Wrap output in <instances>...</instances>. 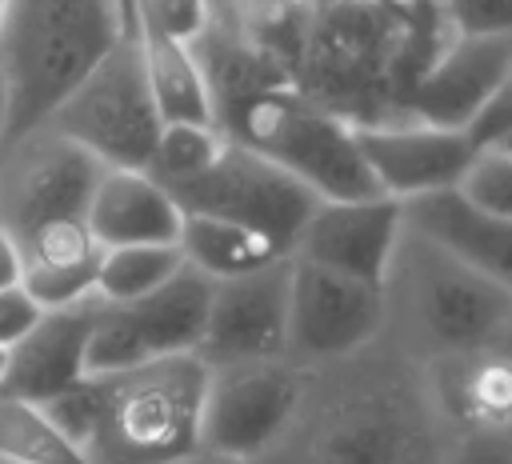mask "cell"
Returning a JSON list of instances; mask_svg holds the SVG:
<instances>
[{
	"label": "cell",
	"mask_w": 512,
	"mask_h": 464,
	"mask_svg": "<svg viewBox=\"0 0 512 464\" xmlns=\"http://www.w3.org/2000/svg\"><path fill=\"white\" fill-rule=\"evenodd\" d=\"M428 372L392 340L304 368L300 400L252 464H440Z\"/></svg>",
	"instance_id": "cell-1"
},
{
	"label": "cell",
	"mask_w": 512,
	"mask_h": 464,
	"mask_svg": "<svg viewBox=\"0 0 512 464\" xmlns=\"http://www.w3.org/2000/svg\"><path fill=\"white\" fill-rule=\"evenodd\" d=\"M416 20L412 4L388 0H304L292 84L312 104L352 120H388L408 88ZM416 72V64H412Z\"/></svg>",
	"instance_id": "cell-2"
},
{
	"label": "cell",
	"mask_w": 512,
	"mask_h": 464,
	"mask_svg": "<svg viewBox=\"0 0 512 464\" xmlns=\"http://www.w3.org/2000/svg\"><path fill=\"white\" fill-rule=\"evenodd\" d=\"M384 288V340L416 364L512 348V284L492 280L400 228Z\"/></svg>",
	"instance_id": "cell-3"
},
{
	"label": "cell",
	"mask_w": 512,
	"mask_h": 464,
	"mask_svg": "<svg viewBox=\"0 0 512 464\" xmlns=\"http://www.w3.org/2000/svg\"><path fill=\"white\" fill-rule=\"evenodd\" d=\"M116 40H124L116 0H8L0 16V68L8 80L4 144L40 128Z\"/></svg>",
	"instance_id": "cell-4"
},
{
	"label": "cell",
	"mask_w": 512,
	"mask_h": 464,
	"mask_svg": "<svg viewBox=\"0 0 512 464\" xmlns=\"http://www.w3.org/2000/svg\"><path fill=\"white\" fill-rule=\"evenodd\" d=\"M92 388L96 420L84 444L88 464H180L200 452L208 364L196 352L92 376Z\"/></svg>",
	"instance_id": "cell-5"
},
{
	"label": "cell",
	"mask_w": 512,
	"mask_h": 464,
	"mask_svg": "<svg viewBox=\"0 0 512 464\" xmlns=\"http://www.w3.org/2000/svg\"><path fill=\"white\" fill-rule=\"evenodd\" d=\"M228 136L284 168L320 204L380 196L356 152L352 120L312 104L296 88H280L252 100L228 124Z\"/></svg>",
	"instance_id": "cell-6"
},
{
	"label": "cell",
	"mask_w": 512,
	"mask_h": 464,
	"mask_svg": "<svg viewBox=\"0 0 512 464\" xmlns=\"http://www.w3.org/2000/svg\"><path fill=\"white\" fill-rule=\"evenodd\" d=\"M44 128L84 148L100 168L144 172L164 124L144 80L136 36L116 40V48L56 104Z\"/></svg>",
	"instance_id": "cell-7"
},
{
	"label": "cell",
	"mask_w": 512,
	"mask_h": 464,
	"mask_svg": "<svg viewBox=\"0 0 512 464\" xmlns=\"http://www.w3.org/2000/svg\"><path fill=\"white\" fill-rule=\"evenodd\" d=\"M212 284L196 268H180L172 280H164L156 292L132 300V304H104L96 308L84 372L108 376L124 372L132 364L156 360V356H184L200 348Z\"/></svg>",
	"instance_id": "cell-8"
},
{
	"label": "cell",
	"mask_w": 512,
	"mask_h": 464,
	"mask_svg": "<svg viewBox=\"0 0 512 464\" xmlns=\"http://www.w3.org/2000/svg\"><path fill=\"white\" fill-rule=\"evenodd\" d=\"M164 192L176 200L180 212H204V216L244 224L276 240L284 252H292L300 224L320 204L304 184H296L284 168L244 148L240 140H228V148L208 172H200L188 184L164 188Z\"/></svg>",
	"instance_id": "cell-9"
},
{
	"label": "cell",
	"mask_w": 512,
	"mask_h": 464,
	"mask_svg": "<svg viewBox=\"0 0 512 464\" xmlns=\"http://www.w3.org/2000/svg\"><path fill=\"white\" fill-rule=\"evenodd\" d=\"M100 164L52 128H32L0 148V228L20 244L44 224L84 220Z\"/></svg>",
	"instance_id": "cell-10"
},
{
	"label": "cell",
	"mask_w": 512,
	"mask_h": 464,
	"mask_svg": "<svg viewBox=\"0 0 512 464\" xmlns=\"http://www.w3.org/2000/svg\"><path fill=\"white\" fill-rule=\"evenodd\" d=\"M304 368L292 360H240L208 368L200 448L252 464L288 424L300 400Z\"/></svg>",
	"instance_id": "cell-11"
},
{
	"label": "cell",
	"mask_w": 512,
	"mask_h": 464,
	"mask_svg": "<svg viewBox=\"0 0 512 464\" xmlns=\"http://www.w3.org/2000/svg\"><path fill=\"white\" fill-rule=\"evenodd\" d=\"M384 336V288L364 284L292 256L288 280V344L296 368L352 356Z\"/></svg>",
	"instance_id": "cell-12"
},
{
	"label": "cell",
	"mask_w": 512,
	"mask_h": 464,
	"mask_svg": "<svg viewBox=\"0 0 512 464\" xmlns=\"http://www.w3.org/2000/svg\"><path fill=\"white\" fill-rule=\"evenodd\" d=\"M508 84L512 36H444L404 88L396 116L460 132Z\"/></svg>",
	"instance_id": "cell-13"
},
{
	"label": "cell",
	"mask_w": 512,
	"mask_h": 464,
	"mask_svg": "<svg viewBox=\"0 0 512 464\" xmlns=\"http://www.w3.org/2000/svg\"><path fill=\"white\" fill-rule=\"evenodd\" d=\"M288 280L292 256H280L232 280H216L196 356L208 368L240 360H280L288 344Z\"/></svg>",
	"instance_id": "cell-14"
},
{
	"label": "cell",
	"mask_w": 512,
	"mask_h": 464,
	"mask_svg": "<svg viewBox=\"0 0 512 464\" xmlns=\"http://www.w3.org/2000/svg\"><path fill=\"white\" fill-rule=\"evenodd\" d=\"M356 152L388 200H408L432 188H452L464 172L472 148L452 128H432L412 116H388L372 124H352Z\"/></svg>",
	"instance_id": "cell-15"
},
{
	"label": "cell",
	"mask_w": 512,
	"mask_h": 464,
	"mask_svg": "<svg viewBox=\"0 0 512 464\" xmlns=\"http://www.w3.org/2000/svg\"><path fill=\"white\" fill-rule=\"evenodd\" d=\"M400 240V204L388 196L368 200H332L316 204L312 216L300 224L292 252L296 260H308L316 268L380 284L392 260V248Z\"/></svg>",
	"instance_id": "cell-16"
},
{
	"label": "cell",
	"mask_w": 512,
	"mask_h": 464,
	"mask_svg": "<svg viewBox=\"0 0 512 464\" xmlns=\"http://www.w3.org/2000/svg\"><path fill=\"white\" fill-rule=\"evenodd\" d=\"M96 308H100V296H88L64 308H44L40 320L4 352L0 392L28 404H44L64 388L80 384L88 376L84 356H88Z\"/></svg>",
	"instance_id": "cell-17"
},
{
	"label": "cell",
	"mask_w": 512,
	"mask_h": 464,
	"mask_svg": "<svg viewBox=\"0 0 512 464\" xmlns=\"http://www.w3.org/2000/svg\"><path fill=\"white\" fill-rule=\"evenodd\" d=\"M400 204V228L452 260L512 284V220H496L472 208L456 188H432Z\"/></svg>",
	"instance_id": "cell-18"
},
{
	"label": "cell",
	"mask_w": 512,
	"mask_h": 464,
	"mask_svg": "<svg viewBox=\"0 0 512 464\" xmlns=\"http://www.w3.org/2000/svg\"><path fill=\"white\" fill-rule=\"evenodd\" d=\"M192 56L204 72L212 112H216V124L224 132L252 100L280 92V88H296L292 68L280 52H272V48H264V44H256V40L216 24V20L192 40Z\"/></svg>",
	"instance_id": "cell-19"
},
{
	"label": "cell",
	"mask_w": 512,
	"mask_h": 464,
	"mask_svg": "<svg viewBox=\"0 0 512 464\" xmlns=\"http://www.w3.org/2000/svg\"><path fill=\"white\" fill-rule=\"evenodd\" d=\"M180 216L176 200L140 168H104L84 208V224L100 248L176 244Z\"/></svg>",
	"instance_id": "cell-20"
},
{
	"label": "cell",
	"mask_w": 512,
	"mask_h": 464,
	"mask_svg": "<svg viewBox=\"0 0 512 464\" xmlns=\"http://www.w3.org/2000/svg\"><path fill=\"white\" fill-rule=\"evenodd\" d=\"M424 372L444 432L512 428V348L428 364Z\"/></svg>",
	"instance_id": "cell-21"
},
{
	"label": "cell",
	"mask_w": 512,
	"mask_h": 464,
	"mask_svg": "<svg viewBox=\"0 0 512 464\" xmlns=\"http://www.w3.org/2000/svg\"><path fill=\"white\" fill-rule=\"evenodd\" d=\"M132 36L140 48L144 80H148L152 104L160 112V124H216L212 96H208L196 56H192V44L164 36L156 28H144V24H136Z\"/></svg>",
	"instance_id": "cell-22"
},
{
	"label": "cell",
	"mask_w": 512,
	"mask_h": 464,
	"mask_svg": "<svg viewBox=\"0 0 512 464\" xmlns=\"http://www.w3.org/2000/svg\"><path fill=\"white\" fill-rule=\"evenodd\" d=\"M176 248L184 256V264L204 272L208 280H232V276L256 272V268L288 256L264 232H252L244 224H232V220H220V216H204V212H184L180 216Z\"/></svg>",
	"instance_id": "cell-23"
},
{
	"label": "cell",
	"mask_w": 512,
	"mask_h": 464,
	"mask_svg": "<svg viewBox=\"0 0 512 464\" xmlns=\"http://www.w3.org/2000/svg\"><path fill=\"white\" fill-rule=\"evenodd\" d=\"M180 268H184V256H180L176 244H116V248H100L96 296L104 304H132V300L156 292Z\"/></svg>",
	"instance_id": "cell-24"
},
{
	"label": "cell",
	"mask_w": 512,
	"mask_h": 464,
	"mask_svg": "<svg viewBox=\"0 0 512 464\" xmlns=\"http://www.w3.org/2000/svg\"><path fill=\"white\" fill-rule=\"evenodd\" d=\"M0 464H88L40 404L0 392Z\"/></svg>",
	"instance_id": "cell-25"
},
{
	"label": "cell",
	"mask_w": 512,
	"mask_h": 464,
	"mask_svg": "<svg viewBox=\"0 0 512 464\" xmlns=\"http://www.w3.org/2000/svg\"><path fill=\"white\" fill-rule=\"evenodd\" d=\"M228 140L232 136L220 124H164L144 172L160 188L188 184V180H196L200 172H208L220 160V152L228 148Z\"/></svg>",
	"instance_id": "cell-26"
},
{
	"label": "cell",
	"mask_w": 512,
	"mask_h": 464,
	"mask_svg": "<svg viewBox=\"0 0 512 464\" xmlns=\"http://www.w3.org/2000/svg\"><path fill=\"white\" fill-rule=\"evenodd\" d=\"M212 20L280 52L292 68V48H296V28L304 0H208Z\"/></svg>",
	"instance_id": "cell-27"
},
{
	"label": "cell",
	"mask_w": 512,
	"mask_h": 464,
	"mask_svg": "<svg viewBox=\"0 0 512 464\" xmlns=\"http://www.w3.org/2000/svg\"><path fill=\"white\" fill-rule=\"evenodd\" d=\"M472 208L512 220V148H480L468 156L464 172L452 184Z\"/></svg>",
	"instance_id": "cell-28"
},
{
	"label": "cell",
	"mask_w": 512,
	"mask_h": 464,
	"mask_svg": "<svg viewBox=\"0 0 512 464\" xmlns=\"http://www.w3.org/2000/svg\"><path fill=\"white\" fill-rule=\"evenodd\" d=\"M444 36H512V0H436Z\"/></svg>",
	"instance_id": "cell-29"
},
{
	"label": "cell",
	"mask_w": 512,
	"mask_h": 464,
	"mask_svg": "<svg viewBox=\"0 0 512 464\" xmlns=\"http://www.w3.org/2000/svg\"><path fill=\"white\" fill-rule=\"evenodd\" d=\"M136 24L192 44L212 24V8H208V0H136L132 4V28Z\"/></svg>",
	"instance_id": "cell-30"
},
{
	"label": "cell",
	"mask_w": 512,
	"mask_h": 464,
	"mask_svg": "<svg viewBox=\"0 0 512 464\" xmlns=\"http://www.w3.org/2000/svg\"><path fill=\"white\" fill-rule=\"evenodd\" d=\"M440 464H512V428H460V432H448Z\"/></svg>",
	"instance_id": "cell-31"
},
{
	"label": "cell",
	"mask_w": 512,
	"mask_h": 464,
	"mask_svg": "<svg viewBox=\"0 0 512 464\" xmlns=\"http://www.w3.org/2000/svg\"><path fill=\"white\" fill-rule=\"evenodd\" d=\"M460 136L468 140L472 152H480V148H512V84L500 88V92L460 128Z\"/></svg>",
	"instance_id": "cell-32"
},
{
	"label": "cell",
	"mask_w": 512,
	"mask_h": 464,
	"mask_svg": "<svg viewBox=\"0 0 512 464\" xmlns=\"http://www.w3.org/2000/svg\"><path fill=\"white\" fill-rule=\"evenodd\" d=\"M40 304L20 288V284H12V288H0V356L40 320Z\"/></svg>",
	"instance_id": "cell-33"
},
{
	"label": "cell",
	"mask_w": 512,
	"mask_h": 464,
	"mask_svg": "<svg viewBox=\"0 0 512 464\" xmlns=\"http://www.w3.org/2000/svg\"><path fill=\"white\" fill-rule=\"evenodd\" d=\"M20 272H24V264H20V248H16V240L0 228V288L20 284Z\"/></svg>",
	"instance_id": "cell-34"
},
{
	"label": "cell",
	"mask_w": 512,
	"mask_h": 464,
	"mask_svg": "<svg viewBox=\"0 0 512 464\" xmlns=\"http://www.w3.org/2000/svg\"><path fill=\"white\" fill-rule=\"evenodd\" d=\"M8 136V80H4V68H0V144Z\"/></svg>",
	"instance_id": "cell-35"
},
{
	"label": "cell",
	"mask_w": 512,
	"mask_h": 464,
	"mask_svg": "<svg viewBox=\"0 0 512 464\" xmlns=\"http://www.w3.org/2000/svg\"><path fill=\"white\" fill-rule=\"evenodd\" d=\"M180 464H244V460H228V456H216V452H192L188 460H180Z\"/></svg>",
	"instance_id": "cell-36"
},
{
	"label": "cell",
	"mask_w": 512,
	"mask_h": 464,
	"mask_svg": "<svg viewBox=\"0 0 512 464\" xmlns=\"http://www.w3.org/2000/svg\"><path fill=\"white\" fill-rule=\"evenodd\" d=\"M4 4H8V0H0V16H4Z\"/></svg>",
	"instance_id": "cell-37"
},
{
	"label": "cell",
	"mask_w": 512,
	"mask_h": 464,
	"mask_svg": "<svg viewBox=\"0 0 512 464\" xmlns=\"http://www.w3.org/2000/svg\"><path fill=\"white\" fill-rule=\"evenodd\" d=\"M0 360H4V356H0Z\"/></svg>",
	"instance_id": "cell-38"
}]
</instances>
